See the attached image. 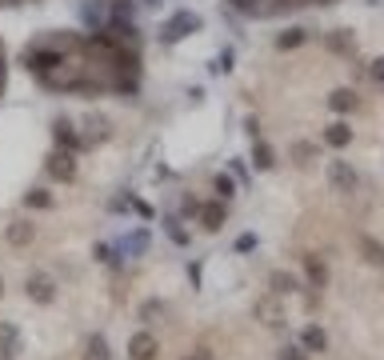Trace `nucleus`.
Listing matches in <instances>:
<instances>
[{
  "label": "nucleus",
  "instance_id": "7",
  "mask_svg": "<svg viewBox=\"0 0 384 360\" xmlns=\"http://www.w3.org/2000/svg\"><path fill=\"white\" fill-rule=\"evenodd\" d=\"M148 245H152L148 229H136V232H128V236H125L120 252H125V256H144V252H148Z\"/></svg>",
  "mask_w": 384,
  "mask_h": 360
},
{
  "label": "nucleus",
  "instance_id": "18",
  "mask_svg": "<svg viewBox=\"0 0 384 360\" xmlns=\"http://www.w3.org/2000/svg\"><path fill=\"white\" fill-rule=\"evenodd\" d=\"M93 256H96L100 264H116V261H120V256H116V248H112V245H96V248H93Z\"/></svg>",
  "mask_w": 384,
  "mask_h": 360
},
{
  "label": "nucleus",
  "instance_id": "12",
  "mask_svg": "<svg viewBox=\"0 0 384 360\" xmlns=\"http://www.w3.org/2000/svg\"><path fill=\"white\" fill-rule=\"evenodd\" d=\"M304 268H308V280H312L317 288H324V280H328V268H324V261H317V256H304Z\"/></svg>",
  "mask_w": 384,
  "mask_h": 360
},
{
  "label": "nucleus",
  "instance_id": "3",
  "mask_svg": "<svg viewBox=\"0 0 384 360\" xmlns=\"http://www.w3.org/2000/svg\"><path fill=\"white\" fill-rule=\"evenodd\" d=\"M224 216H228V200H212V204H200V224H205L208 232L221 229Z\"/></svg>",
  "mask_w": 384,
  "mask_h": 360
},
{
  "label": "nucleus",
  "instance_id": "26",
  "mask_svg": "<svg viewBox=\"0 0 384 360\" xmlns=\"http://www.w3.org/2000/svg\"><path fill=\"white\" fill-rule=\"evenodd\" d=\"M192 360H212V352H205V348H200V352H192Z\"/></svg>",
  "mask_w": 384,
  "mask_h": 360
},
{
  "label": "nucleus",
  "instance_id": "2",
  "mask_svg": "<svg viewBox=\"0 0 384 360\" xmlns=\"http://www.w3.org/2000/svg\"><path fill=\"white\" fill-rule=\"evenodd\" d=\"M157 352H160V341L148 332V328H141V332L128 336V357L132 360H157Z\"/></svg>",
  "mask_w": 384,
  "mask_h": 360
},
{
  "label": "nucleus",
  "instance_id": "15",
  "mask_svg": "<svg viewBox=\"0 0 384 360\" xmlns=\"http://www.w3.org/2000/svg\"><path fill=\"white\" fill-rule=\"evenodd\" d=\"M24 204L29 208H52V197H48L45 188H32V193H24Z\"/></svg>",
  "mask_w": 384,
  "mask_h": 360
},
{
  "label": "nucleus",
  "instance_id": "8",
  "mask_svg": "<svg viewBox=\"0 0 384 360\" xmlns=\"http://www.w3.org/2000/svg\"><path fill=\"white\" fill-rule=\"evenodd\" d=\"M328 177H333V184L340 188V193H352V184H356V172H352V168H344L340 161L328 164Z\"/></svg>",
  "mask_w": 384,
  "mask_h": 360
},
{
  "label": "nucleus",
  "instance_id": "21",
  "mask_svg": "<svg viewBox=\"0 0 384 360\" xmlns=\"http://www.w3.org/2000/svg\"><path fill=\"white\" fill-rule=\"evenodd\" d=\"M216 193H221V200H228V197H232V180H228V177H216Z\"/></svg>",
  "mask_w": 384,
  "mask_h": 360
},
{
  "label": "nucleus",
  "instance_id": "24",
  "mask_svg": "<svg viewBox=\"0 0 384 360\" xmlns=\"http://www.w3.org/2000/svg\"><path fill=\"white\" fill-rule=\"evenodd\" d=\"M280 360H308V357H304L301 348H285V357H280Z\"/></svg>",
  "mask_w": 384,
  "mask_h": 360
},
{
  "label": "nucleus",
  "instance_id": "1",
  "mask_svg": "<svg viewBox=\"0 0 384 360\" xmlns=\"http://www.w3.org/2000/svg\"><path fill=\"white\" fill-rule=\"evenodd\" d=\"M24 293H29L32 304H56V280L48 277V272H32L29 284H24Z\"/></svg>",
  "mask_w": 384,
  "mask_h": 360
},
{
  "label": "nucleus",
  "instance_id": "9",
  "mask_svg": "<svg viewBox=\"0 0 384 360\" xmlns=\"http://www.w3.org/2000/svg\"><path fill=\"white\" fill-rule=\"evenodd\" d=\"M301 344H304V352H324V344H328V336H324V328L308 325V328L301 332Z\"/></svg>",
  "mask_w": 384,
  "mask_h": 360
},
{
  "label": "nucleus",
  "instance_id": "20",
  "mask_svg": "<svg viewBox=\"0 0 384 360\" xmlns=\"http://www.w3.org/2000/svg\"><path fill=\"white\" fill-rule=\"evenodd\" d=\"M253 156H256V164H260V168H272V164H276V161H272V148L269 145H256Z\"/></svg>",
  "mask_w": 384,
  "mask_h": 360
},
{
  "label": "nucleus",
  "instance_id": "5",
  "mask_svg": "<svg viewBox=\"0 0 384 360\" xmlns=\"http://www.w3.org/2000/svg\"><path fill=\"white\" fill-rule=\"evenodd\" d=\"M48 177H56V180H72V177H77L72 152H56V156H48Z\"/></svg>",
  "mask_w": 384,
  "mask_h": 360
},
{
  "label": "nucleus",
  "instance_id": "17",
  "mask_svg": "<svg viewBox=\"0 0 384 360\" xmlns=\"http://www.w3.org/2000/svg\"><path fill=\"white\" fill-rule=\"evenodd\" d=\"M160 312H164L160 300H144V304H141V320H144V325H152V316H160Z\"/></svg>",
  "mask_w": 384,
  "mask_h": 360
},
{
  "label": "nucleus",
  "instance_id": "4",
  "mask_svg": "<svg viewBox=\"0 0 384 360\" xmlns=\"http://www.w3.org/2000/svg\"><path fill=\"white\" fill-rule=\"evenodd\" d=\"M32 236H36V229H32L29 220H13V224L4 229V240H8L13 248H29Z\"/></svg>",
  "mask_w": 384,
  "mask_h": 360
},
{
  "label": "nucleus",
  "instance_id": "16",
  "mask_svg": "<svg viewBox=\"0 0 384 360\" xmlns=\"http://www.w3.org/2000/svg\"><path fill=\"white\" fill-rule=\"evenodd\" d=\"M0 341H4V348H13V352H20V332H16L13 325H0Z\"/></svg>",
  "mask_w": 384,
  "mask_h": 360
},
{
  "label": "nucleus",
  "instance_id": "10",
  "mask_svg": "<svg viewBox=\"0 0 384 360\" xmlns=\"http://www.w3.org/2000/svg\"><path fill=\"white\" fill-rule=\"evenodd\" d=\"M84 357H88V360H112L109 341H104L100 332H93V336H88V344H84Z\"/></svg>",
  "mask_w": 384,
  "mask_h": 360
},
{
  "label": "nucleus",
  "instance_id": "22",
  "mask_svg": "<svg viewBox=\"0 0 384 360\" xmlns=\"http://www.w3.org/2000/svg\"><path fill=\"white\" fill-rule=\"evenodd\" d=\"M253 248H256V236L253 232H244V236L237 240V252H253Z\"/></svg>",
  "mask_w": 384,
  "mask_h": 360
},
{
  "label": "nucleus",
  "instance_id": "6",
  "mask_svg": "<svg viewBox=\"0 0 384 360\" xmlns=\"http://www.w3.org/2000/svg\"><path fill=\"white\" fill-rule=\"evenodd\" d=\"M196 24H200V20L192 17V13H180V17H173V20H168V28H164V40L173 44V40H180L184 33H192Z\"/></svg>",
  "mask_w": 384,
  "mask_h": 360
},
{
  "label": "nucleus",
  "instance_id": "14",
  "mask_svg": "<svg viewBox=\"0 0 384 360\" xmlns=\"http://www.w3.org/2000/svg\"><path fill=\"white\" fill-rule=\"evenodd\" d=\"M272 293H296V277H288V272H272Z\"/></svg>",
  "mask_w": 384,
  "mask_h": 360
},
{
  "label": "nucleus",
  "instance_id": "13",
  "mask_svg": "<svg viewBox=\"0 0 384 360\" xmlns=\"http://www.w3.org/2000/svg\"><path fill=\"white\" fill-rule=\"evenodd\" d=\"M324 140H328L333 148H344V145L352 140V129H344V124H333V129L324 132Z\"/></svg>",
  "mask_w": 384,
  "mask_h": 360
},
{
  "label": "nucleus",
  "instance_id": "23",
  "mask_svg": "<svg viewBox=\"0 0 384 360\" xmlns=\"http://www.w3.org/2000/svg\"><path fill=\"white\" fill-rule=\"evenodd\" d=\"M180 208H184V216H200V200H184V204H180Z\"/></svg>",
  "mask_w": 384,
  "mask_h": 360
},
{
  "label": "nucleus",
  "instance_id": "25",
  "mask_svg": "<svg viewBox=\"0 0 384 360\" xmlns=\"http://www.w3.org/2000/svg\"><path fill=\"white\" fill-rule=\"evenodd\" d=\"M13 357H16L13 348H4V344H0V360H13Z\"/></svg>",
  "mask_w": 384,
  "mask_h": 360
},
{
  "label": "nucleus",
  "instance_id": "19",
  "mask_svg": "<svg viewBox=\"0 0 384 360\" xmlns=\"http://www.w3.org/2000/svg\"><path fill=\"white\" fill-rule=\"evenodd\" d=\"M360 248L368 252V261H372V264H384V248L376 245V240H368V236H365V240H360Z\"/></svg>",
  "mask_w": 384,
  "mask_h": 360
},
{
  "label": "nucleus",
  "instance_id": "11",
  "mask_svg": "<svg viewBox=\"0 0 384 360\" xmlns=\"http://www.w3.org/2000/svg\"><path fill=\"white\" fill-rule=\"evenodd\" d=\"M164 232H168V240H173L176 248H189L192 236H189L184 229H180V220H176V216H168V220H164Z\"/></svg>",
  "mask_w": 384,
  "mask_h": 360
},
{
  "label": "nucleus",
  "instance_id": "27",
  "mask_svg": "<svg viewBox=\"0 0 384 360\" xmlns=\"http://www.w3.org/2000/svg\"><path fill=\"white\" fill-rule=\"evenodd\" d=\"M0 296H4V280H0Z\"/></svg>",
  "mask_w": 384,
  "mask_h": 360
}]
</instances>
